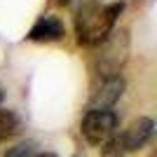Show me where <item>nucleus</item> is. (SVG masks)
Returning <instances> with one entry per match:
<instances>
[{
    "label": "nucleus",
    "instance_id": "obj_10",
    "mask_svg": "<svg viewBox=\"0 0 157 157\" xmlns=\"http://www.w3.org/2000/svg\"><path fill=\"white\" fill-rule=\"evenodd\" d=\"M56 2H59V5H73L75 0H56Z\"/></svg>",
    "mask_w": 157,
    "mask_h": 157
},
{
    "label": "nucleus",
    "instance_id": "obj_1",
    "mask_svg": "<svg viewBox=\"0 0 157 157\" xmlns=\"http://www.w3.org/2000/svg\"><path fill=\"white\" fill-rule=\"evenodd\" d=\"M122 10H124V2L101 5L98 0H82L75 7V35H78V42L87 47L101 45L115 28V21L122 14Z\"/></svg>",
    "mask_w": 157,
    "mask_h": 157
},
{
    "label": "nucleus",
    "instance_id": "obj_11",
    "mask_svg": "<svg viewBox=\"0 0 157 157\" xmlns=\"http://www.w3.org/2000/svg\"><path fill=\"white\" fill-rule=\"evenodd\" d=\"M2 96H5V92H2V85H0V101H2Z\"/></svg>",
    "mask_w": 157,
    "mask_h": 157
},
{
    "label": "nucleus",
    "instance_id": "obj_8",
    "mask_svg": "<svg viewBox=\"0 0 157 157\" xmlns=\"http://www.w3.org/2000/svg\"><path fill=\"white\" fill-rule=\"evenodd\" d=\"M5 157H42V152H40V145L35 141H21V143L12 145L5 152Z\"/></svg>",
    "mask_w": 157,
    "mask_h": 157
},
{
    "label": "nucleus",
    "instance_id": "obj_3",
    "mask_svg": "<svg viewBox=\"0 0 157 157\" xmlns=\"http://www.w3.org/2000/svg\"><path fill=\"white\" fill-rule=\"evenodd\" d=\"M117 129V115L113 110H87L80 131L89 145H103Z\"/></svg>",
    "mask_w": 157,
    "mask_h": 157
},
{
    "label": "nucleus",
    "instance_id": "obj_6",
    "mask_svg": "<svg viewBox=\"0 0 157 157\" xmlns=\"http://www.w3.org/2000/svg\"><path fill=\"white\" fill-rule=\"evenodd\" d=\"M66 35V26L56 14H42L28 31V40L33 42H54Z\"/></svg>",
    "mask_w": 157,
    "mask_h": 157
},
{
    "label": "nucleus",
    "instance_id": "obj_7",
    "mask_svg": "<svg viewBox=\"0 0 157 157\" xmlns=\"http://www.w3.org/2000/svg\"><path fill=\"white\" fill-rule=\"evenodd\" d=\"M19 129H21V122L17 117V113L0 108V143L7 141V138H12V136H17Z\"/></svg>",
    "mask_w": 157,
    "mask_h": 157
},
{
    "label": "nucleus",
    "instance_id": "obj_2",
    "mask_svg": "<svg viewBox=\"0 0 157 157\" xmlns=\"http://www.w3.org/2000/svg\"><path fill=\"white\" fill-rule=\"evenodd\" d=\"M96 47L98 49L94 54V73H96L98 78L120 75V68L124 66L127 54H129L127 31H110V35Z\"/></svg>",
    "mask_w": 157,
    "mask_h": 157
},
{
    "label": "nucleus",
    "instance_id": "obj_4",
    "mask_svg": "<svg viewBox=\"0 0 157 157\" xmlns=\"http://www.w3.org/2000/svg\"><path fill=\"white\" fill-rule=\"evenodd\" d=\"M124 92V80L122 75H110V78H98L96 87L89 96V110H110L120 101Z\"/></svg>",
    "mask_w": 157,
    "mask_h": 157
},
{
    "label": "nucleus",
    "instance_id": "obj_9",
    "mask_svg": "<svg viewBox=\"0 0 157 157\" xmlns=\"http://www.w3.org/2000/svg\"><path fill=\"white\" fill-rule=\"evenodd\" d=\"M101 157H124V148H122L117 136L108 138V141L101 145Z\"/></svg>",
    "mask_w": 157,
    "mask_h": 157
},
{
    "label": "nucleus",
    "instance_id": "obj_5",
    "mask_svg": "<svg viewBox=\"0 0 157 157\" xmlns=\"http://www.w3.org/2000/svg\"><path fill=\"white\" fill-rule=\"evenodd\" d=\"M152 131H155V122L150 117H138L117 138H120V143H122V148H124V152H131V150H141L152 138Z\"/></svg>",
    "mask_w": 157,
    "mask_h": 157
}]
</instances>
